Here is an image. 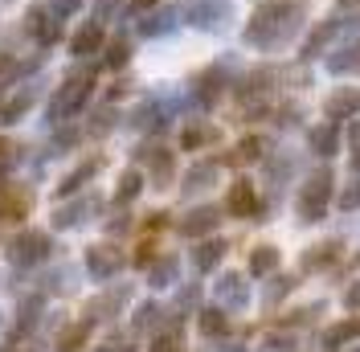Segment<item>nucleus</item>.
Segmentation results:
<instances>
[{
    "label": "nucleus",
    "instance_id": "2f4dec72",
    "mask_svg": "<svg viewBox=\"0 0 360 352\" xmlns=\"http://www.w3.org/2000/svg\"><path fill=\"white\" fill-rule=\"evenodd\" d=\"M86 336H90V324H74V328H66V336L58 340V352H82Z\"/></svg>",
    "mask_w": 360,
    "mask_h": 352
},
{
    "label": "nucleus",
    "instance_id": "6e6d98bb",
    "mask_svg": "<svg viewBox=\"0 0 360 352\" xmlns=\"http://www.w3.org/2000/svg\"><path fill=\"white\" fill-rule=\"evenodd\" d=\"M0 352H17V348H0Z\"/></svg>",
    "mask_w": 360,
    "mask_h": 352
},
{
    "label": "nucleus",
    "instance_id": "f8f14e48",
    "mask_svg": "<svg viewBox=\"0 0 360 352\" xmlns=\"http://www.w3.org/2000/svg\"><path fill=\"white\" fill-rule=\"evenodd\" d=\"M45 254H49V238L45 234H25V238H17L13 242V263H41Z\"/></svg>",
    "mask_w": 360,
    "mask_h": 352
},
{
    "label": "nucleus",
    "instance_id": "603ef678",
    "mask_svg": "<svg viewBox=\"0 0 360 352\" xmlns=\"http://www.w3.org/2000/svg\"><path fill=\"white\" fill-rule=\"evenodd\" d=\"M217 352H242V348H238V344H221Z\"/></svg>",
    "mask_w": 360,
    "mask_h": 352
},
{
    "label": "nucleus",
    "instance_id": "3c124183",
    "mask_svg": "<svg viewBox=\"0 0 360 352\" xmlns=\"http://www.w3.org/2000/svg\"><path fill=\"white\" fill-rule=\"evenodd\" d=\"M352 144H360V119L352 123Z\"/></svg>",
    "mask_w": 360,
    "mask_h": 352
},
{
    "label": "nucleus",
    "instance_id": "f3484780",
    "mask_svg": "<svg viewBox=\"0 0 360 352\" xmlns=\"http://www.w3.org/2000/svg\"><path fill=\"white\" fill-rule=\"evenodd\" d=\"M70 49H74L78 58H90V54H98V49H103V25H82V29L74 33Z\"/></svg>",
    "mask_w": 360,
    "mask_h": 352
},
{
    "label": "nucleus",
    "instance_id": "39448f33",
    "mask_svg": "<svg viewBox=\"0 0 360 352\" xmlns=\"http://www.w3.org/2000/svg\"><path fill=\"white\" fill-rule=\"evenodd\" d=\"M225 209H229L233 218L258 221L262 205H258V193H254V184H250V180H233V184H229V197H225Z\"/></svg>",
    "mask_w": 360,
    "mask_h": 352
},
{
    "label": "nucleus",
    "instance_id": "a878e982",
    "mask_svg": "<svg viewBox=\"0 0 360 352\" xmlns=\"http://www.w3.org/2000/svg\"><path fill=\"white\" fill-rule=\"evenodd\" d=\"M295 283H299L295 275H270V287H266V295H262V303H266V308H278V303L295 291Z\"/></svg>",
    "mask_w": 360,
    "mask_h": 352
},
{
    "label": "nucleus",
    "instance_id": "dca6fc26",
    "mask_svg": "<svg viewBox=\"0 0 360 352\" xmlns=\"http://www.w3.org/2000/svg\"><path fill=\"white\" fill-rule=\"evenodd\" d=\"M139 160H148V168H152V180H156V189H164L168 180H172V152L168 148H143L139 152Z\"/></svg>",
    "mask_w": 360,
    "mask_h": 352
},
{
    "label": "nucleus",
    "instance_id": "473e14b6",
    "mask_svg": "<svg viewBox=\"0 0 360 352\" xmlns=\"http://www.w3.org/2000/svg\"><path fill=\"white\" fill-rule=\"evenodd\" d=\"M90 205H94V201H78V205L58 209V213H53V225H62V230H66V225H78V221H82V213H90Z\"/></svg>",
    "mask_w": 360,
    "mask_h": 352
},
{
    "label": "nucleus",
    "instance_id": "4c0bfd02",
    "mask_svg": "<svg viewBox=\"0 0 360 352\" xmlns=\"http://www.w3.org/2000/svg\"><path fill=\"white\" fill-rule=\"evenodd\" d=\"M127 58H131V45L123 42V37H119V42H111V49H107V66L119 70V66H127Z\"/></svg>",
    "mask_w": 360,
    "mask_h": 352
},
{
    "label": "nucleus",
    "instance_id": "4468645a",
    "mask_svg": "<svg viewBox=\"0 0 360 352\" xmlns=\"http://www.w3.org/2000/svg\"><path fill=\"white\" fill-rule=\"evenodd\" d=\"M328 70H332V74H352V70H360V37L336 45V49L328 54Z\"/></svg>",
    "mask_w": 360,
    "mask_h": 352
},
{
    "label": "nucleus",
    "instance_id": "c85d7f7f",
    "mask_svg": "<svg viewBox=\"0 0 360 352\" xmlns=\"http://www.w3.org/2000/svg\"><path fill=\"white\" fill-rule=\"evenodd\" d=\"M139 189H143V176H139V172L131 168V172H123V176H119V189H115V201H119V205H127V201H135V197H139Z\"/></svg>",
    "mask_w": 360,
    "mask_h": 352
},
{
    "label": "nucleus",
    "instance_id": "09e8293b",
    "mask_svg": "<svg viewBox=\"0 0 360 352\" xmlns=\"http://www.w3.org/2000/svg\"><path fill=\"white\" fill-rule=\"evenodd\" d=\"M352 172L360 176V144H356V152H352Z\"/></svg>",
    "mask_w": 360,
    "mask_h": 352
},
{
    "label": "nucleus",
    "instance_id": "49530a36",
    "mask_svg": "<svg viewBox=\"0 0 360 352\" xmlns=\"http://www.w3.org/2000/svg\"><path fill=\"white\" fill-rule=\"evenodd\" d=\"M152 4H160V0H131V13H143V8H152Z\"/></svg>",
    "mask_w": 360,
    "mask_h": 352
},
{
    "label": "nucleus",
    "instance_id": "c9c22d12",
    "mask_svg": "<svg viewBox=\"0 0 360 352\" xmlns=\"http://www.w3.org/2000/svg\"><path fill=\"white\" fill-rule=\"evenodd\" d=\"M135 127H148V132H152V127H160V123H164V119H160V107L156 103H148V107H139L135 111V119H131Z\"/></svg>",
    "mask_w": 360,
    "mask_h": 352
},
{
    "label": "nucleus",
    "instance_id": "f03ea898",
    "mask_svg": "<svg viewBox=\"0 0 360 352\" xmlns=\"http://www.w3.org/2000/svg\"><path fill=\"white\" fill-rule=\"evenodd\" d=\"M332 189H336V176L332 168H315L303 184H299V201H295V213L303 225H315V221H323L328 213V205H332Z\"/></svg>",
    "mask_w": 360,
    "mask_h": 352
},
{
    "label": "nucleus",
    "instance_id": "1a4fd4ad",
    "mask_svg": "<svg viewBox=\"0 0 360 352\" xmlns=\"http://www.w3.org/2000/svg\"><path fill=\"white\" fill-rule=\"evenodd\" d=\"M336 148H340V127L332 123V119L307 132V152H311V156H319V160H332V156H336Z\"/></svg>",
    "mask_w": 360,
    "mask_h": 352
},
{
    "label": "nucleus",
    "instance_id": "393cba45",
    "mask_svg": "<svg viewBox=\"0 0 360 352\" xmlns=\"http://www.w3.org/2000/svg\"><path fill=\"white\" fill-rule=\"evenodd\" d=\"M29 213V193L25 189H13L8 197H0V221H21Z\"/></svg>",
    "mask_w": 360,
    "mask_h": 352
},
{
    "label": "nucleus",
    "instance_id": "bb28decb",
    "mask_svg": "<svg viewBox=\"0 0 360 352\" xmlns=\"http://www.w3.org/2000/svg\"><path fill=\"white\" fill-rule=\"evenodd\" d=\"M197 99H201L205 107H213L221 99V70H205L201 78H197Z\"/></svg>",
    "mask_w": 360,
    "mask_h": 352
},
{
    "label": "nucleus",
    "instance_id": "7ed1b4c3",
    "mask_svg": "<svg viewBox=\"0 0 360 352\" xmlns=\"http://www.w3.org/2000/svg\"><path fill=\"white\" fill-rule=\"evenodd\" d=\"M90 87H94V74H90V70L70 74L66 87L58 90V99H53V119H66V115H74V111L90 99Z\"/></svg>",
    "mask_w": 360,
    "mask_h": 352
},
{
    "label": "nucleus",
    "instance_id": "79ce46f5",
    "mask_svg": "<svg viewBox=\"0 0 360 352\" xmlns=\"http://www.w3.org/2000/svg\"><path fill=\"white\" fill-rule=\"evenodd\" d=\"M193 303H197V287H188V291H180L176 308H180V311H188V308H193Z\"/></svg>",
    "mask_w": 360,
    "mask_h": 352
},
{
    "label": "nucleus",
    "instance_id": "2eb2a0df",
    "mask_svg": "<svg viewBox=\"0 0 360 352\" xmlns=\"http://www.w3.org/2000/svg\"><path fill=\"white\" fill-rule=\"evenodd\" d=\"M356 340H360V315L340 320V324H332V328L323 332V348H328V352L344 348V344H356Z\"/></svg>",
    "mask_w": 360,
    "mask_h": 352
},
{
    "label": "nucleus",
    "instance_id": "37998d69",
    "mask_svg": "<svg viewBox=\"0 0 360 352\" xmlns=\"http://www.w3.org/2000/svg\"><path fill=\"white\" fill-rule=\"evenodd\" d=\"M152 254H156V246L143 242V246H139V254H135V266H148V263H152Z\"/></svg>",
    "mask_w": 360,
    "mask_h": 352
},
{
    "label": "nucleus",
    "instance_id": "cd10ccee",
    "mask_svg": "<svg viewBox=\"0 0 360 352\" xmlns=\"http://www.w3.org/2000/svg\"><path fill=\"white\" fill-rule=\"evenodd\" d=\"M98 168H103V160H86V164H82L78 172H70V176H66V184H62L58 193H62V197H70V193H78V189H82V184L90 180V176L98 172Z\"/></svg>",
    "mask_w": 360,
    "mask_h": 352
},
{
    "label": "nucleus",
    "instance_id": "a19ab883",
    "mask_svg": "<svg viewBox=\"0 0 360 352\" xmlns=\"http://www.w3.org/2000/svg\"><path fill=\"white\" fill-rule=\"evenodd\" d=\"M344 308L356 311V315H360V279H356L352 287H348V291H344Z\"/></svg>",
    "mask_w": 360,
    "mask_h": 352
},
{
    "label": "nucleus",
    "instance_id": "de8ad7c7",
    "mask_svg": "<svg viewBox=\"0 0 360 352\" xmlns=\"http://www.w3.org/2000/svg\"><path fill=\"white\" fill-rule=\"evenodd\" d=\"M8 70H13V62H8V58H4V54H0V78H4V74H8Z\"/></svg>",
    "mask_w": 360,
    "mask_h": 352
},
{
    "label": "nucleus",
    "instance_id": "aec40b11",
    "mask_svg": "<svg viewBox=\"0 0 360 352\" xmlns=\"http://www.w3.org/2000/svg\"><path fill=\"white\" fill-rule=\"evenodd\" d=\"M266 135H246L238 148H233V156H229V164H254V160H262L266 156Z\"/></svg>",
    "mask_w": 360,
    "mask_h": 352
},
{
    "label": "nucleus",
    "instance_id": "72a5a7b5",
    "mask_svg": "<svg viewBox=\"0 0 360 352\" xmlns=\"http://www.w3.org/2000/svg\"><path fill=\"white\" fill-rule=\"evenodd\" d=\"M139 29H143L148 37H156V33H172V29H176V13L168 8V13H160V17H152V21H143Z\"/></svg>",
    "mask_w": 360,
    "mask_h": 352
},
{
    "label": "nucleus",
    "instance_id": "a18cd8bd",
    "mask_svg": "<svg viewBox=\"0 0 360 352\" xmlns=\"http://www.w3.org/2000/svg\"><path fill=\"white\" fill-rule=\"evenodd\" d=\"M115 4H119V0H98V21H107V17H111Z\"/></svg>",
    "mask_w": 360,
    "mask_h": 352
},
{
    "label": "nucleus",
    "instance_id": "6e6552de",
    "mask_svg": "<svg viewBox=\"0 0 360 352\" xmlns=\"http://www.w3.org/2000/svg\"><path fill=\"white\" fill-rule=\"evenodd\" d=\"M217 225H221V209L201 205V209H193L188 218L180 221V234H184V238H205V234H213Z\"/></svg>",
    "mask_w": 360,
    "mask_h": 352
},
{
    "label": "nucleus",
    "instance_id": "c756f323",
    "mask_svg": "<svg viewBox=\"0 0 360 352\" xmlns=\"http://www.w3.org/2000/svg\"><path fill=\"white\" fill-rule=\"evenodd\" d=\"M176 275H180V263L168 254V258H160V263L152 266V287H172L176 283Z\"/></svg>",
    "mask_w": 360,
    "mask_h": 352
},
{
    "label": "nucleus",
    "instance_id": "e433bc0d",
    "mask_svg": "<svg viewBox=\"0 0 360 352\" xmlns=\"http://www.w3.org/2000/svg\"><path fill=\"white\" fill-rule=\"evenodd\" d=\"M315 315H319V303H311V308H303V311H291V315L278 320V324H283V328H307Z\"/></svg>",
    "mask_w": 360,
    "mask_h": 352
},
{
    "label": "nucleus",
    "instance_id": "c03bdc74",
    "mask_svg": "<svg viewBox=\"0 0 360 352\" xmlns=\"http://www.w3.org/2000/svg\"><path fill=\"white\" fill-rule=\"evenodd\" d=\"M94 352H135V348L127 344V340H107L103 348H94Z\"/></svg>",
    "mask_w": 360,
    "mask_h": 352
},
{
    "label": "nucleus",
    "instance_id": "b1692460",
    "mask_svg": "<svg viewBox=\"0 0 360 352\" xmlns=\"http://www.w3.org/2000/svg\"><path fill=\"white\" fill-rule=\"evenodd\" d=\"M127 295H131L127 287H115V291H107V295H98V299L90 303V315H103V320H107V315H115V311L127 303Z\"/></svg>",
    "mask_w": 360,
    "mask_h": 352
},
{
    "label": "nucleus",
    "instance_id": "ea45409f",
    "mask_svg": "<svg viewBox=\"0 0 360 352\" xmlns=\"http://www.w3.org/2000/svg\"><path fill=\"white\" fill-rule=\"evenodd\" d=\"M340 209H360V176L352 180V184H344V193H340Z\"/></svg>",
    "mask_w": 360,
    "mask_h": 352
},
{
    "label": "nucleus",
    "instance_id": "5fc2aeb1",
    "mask_svg": "<svg viewBox=\"0 0 360 352\" xmlns=\"http://www.w3.org/2000/svg\"><path fill=\"white\" fill-rule=\"evenodd\" d=\"M0 156H4V139H0Z\"/></svg>",
    "mask_w": 360,
    "mask_h": 352
},
{
    "label": "nucleus",
    "instance_id": "5701e85b",
    "mask_svg": "<svg viewBox=\"0 0 360 352\" xmlns=\"http://www.w3.org/2000/svg\"><path fill=\"white\" fill-rule=\"evenodd\" d=\"M160 324H164V308H160V303H143V308L135 311V320H131L135 336H148V332H160Z\"/></svg>",
    "mask_w": 360,
    "mask_h": 352
},
{
    "label": "nucleus",
    "instance_id": "9b49d317",
    "mask_svg": "<svg viewBox=\"0 0 360 352\" xmlns=\"http://www.w3.org/2000/svg\"><path fill=\"white\" fill-rule=\"evenodd\" d=\"M340 29H344V21H340V17H328V21L319 25V29H315V33L307 37V42H303L299 58H315V54H323L328 45L336 42V33H340Z\"/></svg>",
    "mask_w": 360,
    "mask_h": 352
},
{
    "label": "nucleus",
    "instance_id": "f704fd0d",
    "mask_svg": "<svg viewBox=\"0 0 360 352\" xmlns=\"http://www.w3.org/2000/svg\"><path fill=\"white\" fill-rule=\"evenodd\" d=\"M152 352H180V324H172L168 332H160L156 344H152Z\"/></svg>",
    "mask_w": 360,
    "mask_h": 352
},
{
    "label": "nucleus",
    "instance_id": "412c9836",
    "mask_svg": "<svg viewBox=\"0 0 360 352\" xmlns=\"http://www.w3.org/2000/svg\"><path fill=\"white\" fill-rule=\"evenodd\" d=\"M225 250H229L225 242H217V238H209V242H201L197 250H193V266H197V270L205 275V270H213V266H217V263L225 258Z\"/></svg>",
    "mask_w": 360,
    "mask_h": 352
},
{
    "label": "nucleus",
    "instance_id": "864d4df0",
    "mask_svg": "<svg viewBox=\"0 0 360 352\" xmlns=\"http://www.w3.org/2000/svg\"><path fill=\"white\" fill-rule=\"evenodd\" d=\"M336 352H360V344H356V348H348V344H344V348H336Z\"/></svg>",
    "mask_w": 360,
    "mask_h": 352
},
{
    "label": "nucleus",
    "instance_id": "58836bf2",
    "mask_svg": "<svg viewBox=\"0 0 360 352\" xmlns=\"http://www.w3.org/2000/svg\"><path fill=\"white\" fill-rule=\"evenodd\" d=\"M29 103H33V94H17L8 107L0 111V119H4V123H17V115H25V111H29Z\"/></svg>",
    "mask_w": 360,
    "mask_h": 352
},
{
    "label": "nucleus",
    "instance_id": "ddd939ff",
    "mask_svg": "<svg viewBox=\"0 0 360 352\" xmlns=\"http://www.w3.org/2000/svg\"><path fill=\"white\" fill-rule=\"evenodd\" d=\"M217 299H221V308H246L250 303V287L242 275H221V283H217Z\"/></svg>",
    "mask_w": 360,
    "mask_h": 352
},
{
    "label": "nucleus",
    "instance_id": "7c9ffc66",
    "mask_svg": "<svg viewBox=\"0 0 360 352\" xmlns=\"http://www.w3.org/2000/svg\"><path fill=\"white\" fill-rule=\"evenodd\" d=\"M217 139V127H188V132L180 135V144H184V152H197L205 144H213Z\"/></svg>",
    "mask_w": 360,
    "mask_h": 352
},
{
    "label": "nucleus",
    "instance_id": "9d476101",
    "mask_svg": "<svg viewBox=\"0 0 360 352\" xmlns=\"http://www.w3.org/2000/svg\"><path fill=\"white\" fill-rule=\"evenodd\" d=\"M340 250H344V246L336 242V238H328V242H315L311 250H307V254H303V270H307V275H315V270H332V266H336V258H340Z\"/></svg>",
    "mask_w": 360,
    "mask_h": 352
},
{
    "label": "nucleus",
    "instance_id": "6ab92c4d",
    "mask_svg": "<svg viewBox=\"0 0 360 352\" xmlns=\"http://www.w3.org/2000/svg\"><path fill=\"white\" fill-rule=\"evenodd\" d=\"M213 180H217V164H213V160L193 164V168H188V176H184V193H188V197H193V193H205Z\"/></svg>",
    "mask_w": 360,
    "mask_h": 352
},
{
    "label": "nucleus",
    "instance_id": "20e7f679",
    "mask_svg": "<svg viewBox=\"0 0 360 352\" xmlns=\"http://www.w3.org/2000/svg\"><path fill=\"white\" fill-rule=\"evenodd\" d=\"M184 17L197 25V29L221 33L225 25L233 21V4H229V0H193V4L184 8Z\"/></svg>",
    "mask_w": 360,
    "mask_h": 352
},
{
    "label": "nucleus",
    "instance_id": "4be33fe9",
    "mask_svg": "<svg viewBox=\"0 0 360 352\" xmlns=\"http://www.w3.org/2000/svg\"><path fill=\"white\" fill-rule=\"evenodd\" d=\"M274 270H278V250H274V246H254V254H250V275L266 279Z\"/></svg>",
    "mask_w": 360,
    "mask_h": 352
},
{
    "label": "nucleus",
    "instance_id": "423d86ee",
    "mask_svg": "<svg viewBox=\"0 0 360 352\" xmlns=\"http://www.w3.org/2000/svg\"><path fill=\"white\" fill-rule=\"evenodd\" d=\"M86 270L94 279H111L123 270V250H115V246H90L86 250Z\"/></svg>",
    "mask_w": 360,
    "mask_h": 352
},
{
    "label": "nucleus",
    "instance_id": "8fccbe9b",
    "mask_svg": "<svg viewBox=\"0 0 360 352\" xmlns=\"http://www.w3.org/2000/svg\"><path fill=\"white\" fill-rule=\"evenodd\" d=\"M336 4H340V8H344V13H348V8H356L360 0H336Z\"/></svg>",
    "mask_w": 360,
    "mask_h": 352
},
{
    "label": "nucleus",
    "instance_id": "0eeeda50",
    "mask_svg": "<svg viewBox=\"0 0 360 352\" xmlns=\"http://www.w3.org/2000/svg\"><path fill=\"white\" fill-rule=\"evenodd\" d=\"M360 111V90L356 87H340L328 94V103H323V115L332 119V123H340V119H356Z\"/></svg>",
    "mask_w": 360,
    "mask_h": 352
},
{
    "label": "nucleus",
    "instance_id": "f257e3e1",
    "mask_svg": "<svg viewBox=\"0 0 360 352\" xmlns=\"http://www.w3.org/2000/svg\"><path fill=\"white\" fill-rule=\"evenodd\" d=\"M303 29V4L295 0H270L254 13V21L246 25V42L258 49H278L287 45Z\"/></svg>",
    "mask_w": 360,
    "mask_h": 352
},
{
    "label": "nucleus",
    "instance_id": "a211bd4d",
    "mask_svg": "<svg viewBox=\"0 0 360 352\" xmlns=\"http://www.w3.org/2000/svg\"><path fill=\"white\" fill-rule=\"evenodd\" d=\"M197 328H201V336L217 340V336L229 332V315H225L221 308H201V311H197Z\"/></svg>",
    "mask_w": 360,
    "mask_h": 352
}]
</instances>
